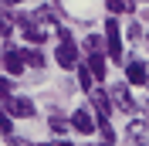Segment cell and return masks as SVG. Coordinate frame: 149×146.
<instances>
[{"label":"cell","mask_w":149,"mask_h":146,"mask_svg":"<svg viewBox=\"0 0 149 146\" xmlns=\"http://www.w3.org/2000/svg\"><path fill=\"white\" fill-rule=\"evenodd\" d=\"M146 37H149V34H146Z\"/></svg>","instance_id":"cell-28"},{"label":"cell","mask_w":149,"mask_h":146,"mask_svg":"<svg viewBox=\"0 0 149 146\" xmlns=\"http://www.w3.org/2000/svg\"><path fill=\"white\" fill-rule=\"evenodd\" d=\"M51 129H54L58 136H65V133H68V122H65V119H51Z\"/></svg>","instance_id":"cell-18"},{"label":"cell","mask_w":149,"mask_h":146,"mask_svg":"<svg viewBox=\"0 0 149 146\" xmlns=\"http://www.w3.org/2000/svg\"><path fill=\"white\" fill-rule=\"evenodd\" d=\"M54 146H71V143H68V139H61V143H54Z\"/></svg>","instance_id":"cell-21"},{"label":"cell","mask_w":149,"mask_h":146,"mask_svg":"<svg viewBox=\"0 0 149 146\" xmlns=\"http://www.w3.org/2000/svg\"><path fill=\"white\" fill-rule=\"evenodd\" d=\"M142 146H149V143H142Z\"/></svg>","instance_id":"cell-25"},{"label":"cell","mask_w":149,"mask_h":146,"mask_svg":"<svg viewBox=\"0 0 149 146\" xmlns=\"http://www.w3.org/2000/svg\"><path fill=\"white\" fill-rule=\"evenodd\" d=\"M95 129L102 133V143H115V129L109 126V119H98V126H95Z\"/></svg>","instance_id":"cell-14"},{"label":"cell","mask_w":149,"mask_h":146,"mask_svg":"<svg viewBox=\"0 0 149 146\" xmlns=\"http://www.w3.org/2000/svg\"><path fill=\"white\" fill-rule=\"evenodd\" d=\"M102 146H112V143H102Z\"/></svg>","instance_id":"cell-23"},{"label":"cell","mask_w":149,"mask_h":146,"mask_svg":"<svg viewBox=\"0 0 149 146\" xmlns=\"http://www.w3.org/2000/svg\"><path fill=\"white\" fill-rule=\"evenodd\" d=\"M109 99H112V105L122 109L125 116L136 109V99H132V92H129V85H125V82H122V85H112V88H109Z\"/></svg>","instance_id":"cell-3"},{"label":"cell","mask_w":149,"mask_h":146,"mask_svg":"<svg viewBox=\"0 0 149 146\" xmlns=\"http://www.w3.org/2000/svg\"><path fill=\"white\" fill-rule=\"evenodd\" d=\"M102 37H98V34H88V37H85V51H88V55H98V51H102Z\"/></svg>","instance_id":"cell-15"},{"label":"cell","mask_w":149,"mask_h":146,"mask_svg":"<svg viewBox=\"0 0 149 146\" xmlns=\"http://www.w3.org/2000/svg\"><path fill=\"white\" fill-rule=\"evenodd\" d=\"M105 48H109V58H115V61L122 58V37L115 20H105Z\"/></svg>","instance_id":"cell-4"},{"label":"cell","mask_w":149,"mask_h":146,"mask_svg":"<svg viewBox=\"0 0 149 146\" xmlns=\"http://www.w3.org/2000/svg\"><path fill=\"white\" fill-rule=\"evenodd\" d=\"M0 65H3V58H0Z\"/></svg>","instance_id":"cell-24"},{"label":"cell","mask_w":149,"mask_h":146,"mask_svg":"<svg viewBox=\"0 0 149 146\" xmlns=\"http://www.w3.org/2000/svg\"><path fill=\"white\" fill-rule=\"evenodd\" d=\"M0 109L7 112V116L31 119V116H34V102H31V99H24V95H20V99H17V95H10V99H3V102H0Z\"/></svg>","instance_id":"cell-2"},{"label":"cell","mask_w":149,"mask_h":146,"mask_svg":"<svg viewBox=\"0 0 149 146\" xmlns=\"http://www.w3.org/2000/svg\"><path fill=\"white\" fill-rule=\"evenodd\" d=\"M24 58H27V65H34V68H44V55H41V51H24Z\"/></svg>","instance_id":"cell-16"},{"label":"cell","mask_w":149,"mask_h":146,"mask_svg":"<svg viewBox=\"0 0 149 146\" xmlns=\"http://www.w3.org/2000/svg\"><path fill=\"white\" fill-rule=\"evenodd\" d=\"M146 129H149V122H146V119H132V122H129L132 139H139V143H146Z\"/></svg>","instance_id":"cell-12"},{"label":"cell","mask_w":149,"mask_h":146,"mask_svg":"<svg viewBox=\"0 0 149 146\" xmlns=\"http://www.w3.org/2000/svg\"><path fill=\"white\" fill-rule=\"evenodd\" d=\"M14 20H17V17H14L10 10H3V7H0V37H7L10 31H14Z\"/></svg>","instance_id":"cell-13"},{"label":"cell","mask_w":149,"mask_h":146,"mask_svg":"<svg viewBox=\"0 0 149 146\" xmlns=\"http://www.w3.org/2000/svg\"><path fill=\"white\" fill-rule=\"evenodd\" d=\"M3 68H7L10 75H20L24 68H27V58H24V51H17V48H7V55H3Z\"/></svg>","instance_id":"cell-5"},{"label":"cell","mask_w":149,"mask_h":146,"mask_svg":"<svg viewBox=\"0 0 149 146\" xmlns=\"http://www.w3.org/2000/svg\"><path fill=\"white\" fill-rule=\"evenodd\" d=\"M92 105H95V112H98V119H109V112H112L109 92H92Z\"/></svg>","instance_id":"cell-8"},{"label":"cell","mask_w":149,"mask_h":146,"mask_svg":"<svg viewBox=\"0 0 149 146\" xmlns=\"http://www.w3.org/2000/svg\"><path fill=\"white\" fill-rule=\"evenodd\" d=\"M146 78H149L146 61H129V65H125V85H142Z\"/></svg>","instance_id":"cell-6"},{"label":"cell","mask_w":149,"mask_h":146,"mask_svg":"<svg viewBox=\"0 0 149 146\" xmlns=\"http://www.w3.org/2000/svg\"><path fill=\"white\" fill-rule=\"evenodd\" d=\"M0 133H3V136H10V133H14V122H10V116L3 109H0Z\"/></svg>","instance_id":"cell-17"},{"label":"cell","mask_w":149,"mask_h":146,"mask_svg":"<svg viewBox=\"0 0 149 146\" xmlns=\"http://www.w3.org/2000/svg\"><path fill=\"white\" fill-rule=\"evenodd\" d=\"M7 143H10V146H31L27 139H20V136H14V133H10V136H7Z\"/></svg>","instance_id":"cell-20"},{"label":"cell","mask_w":149,"mask_h":146,"mask_svg":"<svg viewBox=\"0 0 149 146\" xmlns=\"http://www.w3.org/2000/svg\"><path fill=\"white\" fill-rule=\"evenodd\" d=\"M3 99H10V82L0 75V102H3Z\"/></svg>","instance_id":"cell-19"},{"label":"cell","mask_w":149,"mask_h":146,"mask_svg":"<svg viewBox=\"0 0 149 146\" xmlns=\"http://www.w3.org/2000/svg\"><path fill=\"white\" fill-rule=\"evenodd\" d=\"M146 82H149V78H146Z\"/></svg>","instance_id":"cell-27"},{"label":"cell","mask_w":149,"mask_h":146,"mask_svg":"<svg viewBox=\"0 0 149 146\" xmlns=\"http://www.w3.org/2000/svg\"><path fill=\"white\" fill-rule=\"evenodd\" d=\"M3 4H20V0H3Z\"/></svg>","instance_id":"cell-22"},{"label":"cell","mask_w":149,"mask_h":146,"mask_svg":"<svg viewBox=\"0 0 149 146\" xmlns=\"http://www.w3.org/2000/svg\"><path fill=\"white\" fill-rule=\"evenodd\" d=\"M88 68H92V75H95V78H98V82H102V78H105V72H109V61H105V58H102V51H98V55H92V58H88Z\"/></svg>","instance_id":"cell-9"},{"label":"cell","mask_w":149,"mask_h":146,"mask_svg":"<svg viewBox=\"0 0 149 146\" xmlns=\"http://www.w3.org/2000/svg\"><path fill=\"white\" fill-rule=\"evenodd\" d=\"M71 126H74V133H85V136L95 133V122H92V116H88L85 109H78V112L71 116Z\"/></svg>","instance_id":"cell-7"},{"label":"cell","mask_w":149,"mask_h":146,"mask_svg":"<svg viewBox=\"0 0 149 146\" xmlns=\"http://www.w3.org/2000/svg\"><path fill=\"white\" fill-rule=\"evenodd\" d=\"M31 20H37V24H44V27H58V14H54L51 7H41V10H37V14H34Z\"/></svg>","instance_id":"cell-10"},{"label":"cell","mask_w":149,"mask_h":146,"mask_svg":"<svg viewBox=\"0 0 149 146\" xmlns=\"http://www.w3.org/2000/svg\"><path fill=\"white\" fill-rule=\"evenodd\" d=\"M74 72H78V85H81L85 92H92V85H95V75H92V68H88V65H78Z\"/></svg>","instance_id":"cell-11"},{"label":"cell","mask_w":149,"mask_h":146,"mask_svg":"<svg viewBox=\"0 0 149 146\" xmlns=\"http://www.w3.org/2000/svg\"><path fill=\"white\" fill-rule=\"evenodd\" d=\"M41 146H47V143H41Z\"/></svg>","instance_id":"cell-26"},{"label":"cell","mask_w":149,"mask_h":146,"mask_svg":"<svg viewBox=\"0 0 149 146\" xmlns=\"http://www.w3.org/2000/svg\"><path fill=\"white\" fill-rule=\"evenodd\" d=\"M58 37H61V44L54 48V61L61 68H78V51L71 44V31L68 27H58Z\"/></svg>","instance_id":"cell-1"}]
</instances>
